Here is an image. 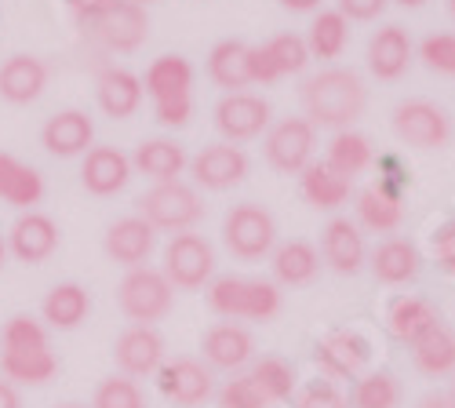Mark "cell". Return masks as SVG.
Segmentation results:
<instances>
[{
    "mask_svg": "<svg viewBox=\"0 0 455 408\" xmlns=\"http://www.w3.org/2000/svg\"><path fill=\"white\" fill-rule=\"evenodd\" d=\"M299 102H302V117H307L314 128L343 132V128H354L361 121L364 106H368V88H364L357 69L324 66L314 73V77L302 81Z\"/></svg>",
    "mask_w": 455,
    "mask_h": 408,
    "instance_id": "cell-1",
    "label": "cell"
},
{
    "mask_svg": "<svg viewBox=\"0 0 455 408\" xmlns=\"http://www.w3.org/2000/svg\"><path fill=\"white\" fill-rule=\"evenodd\" d=\"M0 376L15 387H44L59 376V354L52 350L48 324L15 314L0 328Z\"/></svg>",
    "mask_w": 455,
    "mask_h": 408,
    "instance_id": "cell-2",
    "label": "cell"
},
{
    "mask_svg": "<svg viewBox=\"0 0 455 408\" xmlns=\"http://www.w3.org/2000/svg\"><path fill=\"white\" fill-rule=\"evenodd\" d=\"M204 300L215 317L222 321H251L267 324L281 314L284 295L274 277H248V274H226L204 288Z\"/></svg>",
    "mask_w": 455,
    "mask_h": 408,
    "instance_id": "cell-3",
    "label": "cell"
},
{
    "mask_svg": "<svg viewBox=\"0 0 455 408\" xmlns=\"http://www.w3.org/2000/svg\"><path fill=\"white\" fill-rule=\"evenodd\" d=\"M142 92L161 128H186L194 121V66L186 55H157L146 66Z\"/></svg>",
    "mask_w": 455,
    "mask_h": 408,
    "instance_id": "cell-4",
    "label": "cell"
},
{
    "mask_svg": "<svg viewBox=\"0 0 455 408\" xmlns=\"http://www.w3.org/2000/svg\"><path fill=\"white\" fill-rule=\"evenodd\" d=\"M135 212L157 234H186V230H197V222L204 219V201L194 182L175 179V182H154L135 201Z\"/></svg>",
    "mask_w": 455,
    "mask_h": 408,
    "instance_id": "cell-5",
    "label": "cell"
},
{
    "mask_svg": "<svg viewBox=\"0 0 455 408\" xmlns=\"http://www.w3.org/2000/svg\"><path fill=\"white\" fill-rule=\"evenodd\" d=\"M222 244L241 263H262L277 248V219L267 204L241 201L222 215Z\"/></svg>",
    "mask_w": 455,
    "mask_h": 408,
    "instance_id": "cell-6",
    "label": "cell"
},
{
    "mask_svg": "<svg viewBox=\"0 0 455 408\" xmlns=\"http://www.w3.org/2000/svg\"><path fill=\"white\" fill-rule=\"evenodd\" d=\"M117 307L132 324H161L175 310V288L157 267L124 270L117 284Z\"/></svg>",
    "mask_w": 455,
    "mask_h": 408,
    "instance_id": "cell-7",
    "label": "cell"
},
{
    "mask_svg": "<svg viewBox=\"0 0 455 408\" xmlns=\"http://www.w3.org/2000/svg\"><path fill=\"white\" fill-rule=\"evenodd\" d=\"M161 270L175 292H201L215 281V248L197 230L172 234V241L164 244V267Z\"/></svg>",
    "mask_w": 455,
    "mask_h": 408,
    "instance_id": "cell-8",
    "label": "cell"
},
{
    "mask_svg": "<svg viewBox=\"0 0 455 408\" xmlns=\"http://www.w3.org/2000/svg\"><path fill=\"white\" fill-rule=\"evenodd\" d=\"M317 154V128L307 117H281L262 135V157L277 175H299Z\"/></svg>",
    "mask_w": 455,
    "mask_h": 408,
    "instance_id": "cell-9",
    "label": "cell"
},
{
    "mask_svg": "<svg viewBox=\"0 0 455 408\" xmlns=\"http://www.w3.org/2000/svg\"><path fill=\"white\" fill-rule=\"evenodd\" d=\"M157 387H161L164 401L175 408H201L215 397V368L204 357L179 354L161 364Z\"/></svg>",
    "mask_w": 455,
    "mask_h": 408,
    "instance_id": "cell-10",
    "label": "cell"
},
{
    "mask_svg": "<svg viewBox=\"0 0 455 408\" xmlns=\"http://www.w3.org/2000/svg\"><path fill=\"white\" fill-rule=\"evenodd\" d=\"M84 36L92 44H99L102 52H135L146 44V36H149V15L142 4H135V0H117L106 15H99L95 22L81 26Z\"/></svg>",
    "mask_w": 455,
    "mask_h": 408,
    "instance_id": "cell-11",
    "label": "cell"
},
{
    "mask_svg": "<svg viewBox=\"0 0 455 408\" xmlns=\"http://www.w3.org/2000/svg\"><path fill=\"white\" fill-rule=\"evenodd\" d=\"M274 121V109L270 102L255 95V92H226L215 102V132L222 135V142H251L259 135H267Z\"/></svg>",
    "mask_w": 455,
    "mask_h": 408,
    "instance_id": "cell-12",
    "label": "cell"
},
{
    "mask_svg": "<svg viewBox=\"0 0 455 408\" xmlns=\"http://www.w3.org/2000/svg\"><path fill=\"white\" fill-rule=\"evenodd\" d=\"M248 66H251V84L270 88L291 73H302L310 66V48H307V36L299 33H277L270 41L251 44L248 52Z\"/></svg>",
    "mask_w": 455,
    "mask_h": 408,
    "instance_id": "cell-13",
    "label": "cell"
},
{
    "mask_svg": "<svg viewBox=\"0 0 455 408\" xmlns=\"http://www.w3.org/2000/svg\"><path fill=\"white\" fill-rule=\"evenodd\" d=\"M394 135L415 150H441L451 142V121L430 99H404L394 109Z\"/></svg>",
    "mask_w": 455,
    "mask_h": 408,
    "instance_id": "cell-14",
    "label": "cell"
},
{
    "mask_svg": "<svg viewBox=\"0 0 455 408\" xmlns=\"http://www.w3.org/2000/svg\"><path fill=\"white\" fill-rule=\"evenodd\" d=\"M368 361H371V343H368V336H361L357 328H335L324 340H317V347H314L317 372L335 380V383L364 376Z\"/></svg>",
    "mask_w": 455,
    "mask_h": 408,
    "instance_id": "cell-15",
    "label": "cell"
},
{
    "mask_svg": "<svg viewBox=\"0 0 455 408\" xmlns=\"http://www.w3.org/2000/svg\"><path fill=\"white\" fill-rule=\"evenodd\" d=\"M251 172V161L241 146L234 142H212L197 157H189V175H194V187L208 190V194H226L241 187Z\"/></svg>",
    "mask_w": 455,
    "mask_h": 408,
    "instance_id": "cell-16",
    "label": "cell"
},
{
    "mask_svg": "<svg viewBox=\"0 0 455 408\" xmlns=\"http://www.w3.org/2000/svg\"><path fill=\"white\" fill-rule=\"evenodd\" d=\"M164 361H168L164 336L157 332V324H128L113 340V364H117L121 376H132V380L157 376Z\"/></svg>",
    "mask_w": 455,
    "mask_h": 408,
    "instance_id": "cell-17",
    "label": "cell"
},
{
    "mask_svg": "<svg viewBox=\"0 0 455 408\" xmlns=\"http://www.w3.org/2000/svg\"><path fill=\"white\" fill-rule=\"evenodd\" d=\"M201 357L215 372H244L255 361V336L241 321H215L201 336Z\"/></svg>",
    "mask_w": 455,
    "mask_h": 408,
    "instance_id": "cell-18",
    "label": "cell"
},
{
    "mask_svg": "<svg viewBox=\"0 0 455 408\" xmlns=\"http://www.w3.org/2000/svg\"><path fill=\"white\" fill-rule=\"evenodd\" d=\"M321 263L339 274V277H357L368 263V244H364V234L361 227L350 219V215H335L328 219V227L321 230Z\"/></svg>",
    "mask_w": 455,
    "mask_h": 408,
    "instance_id": "cell-19",
    "label": "cell"
},
{
    "mask_svg": "<svg viewBox=\"0 0 455 408\" xmlns=\"http://www.w3.org/2000/svg\"><path fill=\"white\" fill-rule=\"evenodd\" d=\"M102 248L109 255V263L135 270V267L149 263V255L157 248V230L149 227L139 212H132V215H121V219L109 222L106 234H102Z\"/></svg>",
    "mask_w": 455,
    "mask_h": 408,
    "instance_id": "cell-20",
    "label": "cell"
},
{
    "mask_svg": "<svg viewBox=\"0 0 455 408\" xmlns=\"http://www.w3.org/2000/svg\"><path fill=\"white\" fill-rule=\"evenodd\" d=\"M59 222L48 215V212H19V219L12 222L8 230V252L26 267H41L59 252Z\"/></svg>",
    "mask_w": 455,
    "mask_h": 408,
    "instance_id": "cell-21",
    "label": "cell"
},
{
    "mask_svg": "<svg viewBox=\"0 0 455 408\" xmlns=\"http://www.w3.org/2000/svg\"><path fill=\"white\" fill-rule=\"evenodd\" d=\"M132 157L117 146H92L81 161V187L92 197H113L132 182Z\"/></svg>",
    "mask_w": 455,
    "mask_h": 408,
    "instance_id": "cell-22",
    "label": "cell"
},
{
    "mask_svg": "<svg viewBox=\"0 0 455 408\" xmlns=\"http://www.w3.org/2000/svg\"><path fill=\"white\" fill-rule=\"evenodd\" d=\"M41 146L52 157H59V161L84 157L95 146V121L84 114V109H62V114L44 121Z\"/></svg>",
    "mask_w": 455,
    "mask_h": 408,
    "instance_id": "cell-23",
    "label": "cell"
},
{
    "mask_svg": "<svg viewBox=\"0 0 455 408\" xmlns=\"http://www.w3.org/2000/svg\"><path fill=\"white\" fill-rule=\"evenodd\" d=\"M95 99L99 109L113 121H132L139 109H142V77H135L132 69L124 66H102L99 77H95Z\"/></svg>",
    "mask_w": 455,
    "mask_h": 408,
    "instance_id": "cell-24",
    "label": "cell"
},
{
    "mask_svg": "<svg viewBox=\"0 0 455 408\" xmlns=\"http://www.w3.org/2000/svg\"><path fill=\"white\" fill-rule=\"evenodd\" d=\"M368 270L379 284L401 288L423 274V255L408 237H383L368 252Z\"/></svg>",
    "mask_w": 455,
    "mask_h": 408,
    "instance_id": "cell-25",
    "label": "cell"
},
{
    "mask_svg": "<svg viewBox=\"0 0 455 408\" xmlns=\"http://www.w3.org/2000/svg\"><path fill=\"white\" fill-rule=\"evenodd\" d=\"M299 194L314 212H339L354 197V179L343 175V172H335L324 157L321 161L314 157L307 168L299 172Z\"/></svg>",
    "mask_w": 455,
    "mask_h": 408,
    "instance_id": "cell-26",
    "label": "cell"
},
{
    "mask_svg": "<svg viewBox=\"0 0 455 408\" xmlns=\"http://www.w3.org/2000/svg\"><path fill=\"white\" fill-rule=\"evenodd\" d=\"M437 324H444L441 307L434 300H427V295H394L387 307V332L404 347L419 343Z\"/></svg>",
    "mask_w": 455,
    "mask_h": 408,
    "instance_id": "cell-27",
    "label": "cell"
},
{
    "mask_svg": "<svg viewBox=\"0 0 455 408\" xmlns=\"http://www.w3.org/2000/svg\"><path fill=\"white\" fill-rule=\"evenodd\" d=\"M415 59V44H411V36L404 26L390 22L383 29H375L371 33V41H368V69H371V77L379 81H401L408 66Z\"/></svg>",
    "mask_w": 455,
    "mask_h": 408,
    "instance_id": "cell-28",
    "label": "cell"
},
{
    "mask_svg": "<svg viewBox=\"0 0 455 408\" xmlns=\"http://www.w3.org/2000/svg\"><path fill=\"white\" fill-rule=\"evenodd\" d=\"M44 175L41 168L26 164L22 157L0 150V204H12L19 212H33L44 201Z\"/></svg>",
    "mask_w": 455,
    "mask_h": 408,
    "instance_id": "cell-29",
    "label": "cell"
},
{
    "mask_svg": "<svg viewBox=\"0 0 455 408\" xmlns=\"http://www.w3.org/2000/svg\"><path fill=\"white\" fill-rule=\"evenodd\" d=\"M48 88V62L36 55H12L0 66V99L12 106H29Z\"/></svg>",
    "mask_w": 455,
    "mask_h": 408,
    "instance_id": "cell-30",
    "label": "cell"
},
{
    "mask_svg": "<svg viewBox=\"0 0 455 408\" xmlns=\"http://www.w3.org/2000/svg\"><path fill=\"white\" fill-rule=\"evenodd\" d=\"M132 168L149 182H175L189 168V154L175 139H142L132 154Z\"/></svg>",
    "mask_w": 455,
    "mask_h": 408,
    "instance_id": "cell-31",
    "label": "cell"
},
{
    "mask_svg": "<svg viewBox=\"0 0 455 408\" xmlns=\"http://www.w3.org/2000/svg\"><path fill=\"white\" fill-rule=\"evenodd\" d=\"M92 314V295L84 284L77 281H59L48 288L44 295V303H41V317L48 328L55 332H73V328H81Z\"/></svg>",
    "mask_w": 455,
    "mask_h": 408,
    "instance_id": "cell-32",
    "label": "cell"
},
{
    "mask_svg": "<svg viewBox=\"0 0 455 408\" xmlns=\"http://www.w3.org/2000/svg\"><path fill=\"white\" fill-rule=\"evenodd\" d=\"M270 267H274V281L277 284L302 288V284H310L321 274V252L307 237H291V241H281L274 248Z\"/></svg>",
    "mask_w": 455,
    "mask_h": 408,
    "instance_id": "cell-33",
    "label": "cell"
},
{
    "mask_svg": "<svg viewBox=\"0 0 455 408\" xmlns=\"http://www.w3.org/2000/svg\"><path fill=\"white\" fill-rule=\"evenodd\" d=\"M248 52H251V44L234 41V36H226V41H219L208 52V81L215 88H222V95L226 92H248L251 88Z\"/></svg>",
    "mask_w": 455,
    "mask_h": 408,
    "instance_id": "cell-34",
    "label": "cell"
},
{
    "mask_svg": "<svg viewBox=\"0 0 455 408\" xmlns=\"http://www.w3.org/2000/svg\"><path fill=\"white\" fill-rule=\"evenodd\" d=\"M354 212H357V227L371 230V234H397L404 222V197L383 190L379 182L364 187L354 197Z\"/></svg>",
    "mask_w": 455,
    "mask_h": 408,
    "instance_id": "cell-35",
    "label": "cell"
},
{
    "mask_svg": "<svg viewBox=\"0 0 455 408\" xmlns=\"http://www.w3.org/2000/svg\"><path fill=\"white\" fill-rule=\"evenodd\" d=\"M411 364L415 372H423L430 380H441V376H451L455 372V328L451 324H437L434 332L419 343H411Z\"/></svg>",
    "mask_w": 455,
    "mask_h": 408,
    "instance_id": "cell-36",
    "label": "cell"
},
{
    "mask_svg": "<svg viewBox=\"0 0 455 408\" xmlns=\"http://www.w3.org/2000/svg\"><path fill=\"white\" fill-rule=\"evenodd\" d=\"M350 44V19L331 8V12H321L314 15L310 22V33H307V48H310V59H321V62H335L343 59Z\"/></svg>",
    "mask_w": 455,
    "mask_h": 408,
    "instance_id": "cell-37",
    "label": "cell"
},
{
    "mask_svg": "<svg viewBox=\"0 0 455 408\" xmlns=\"http://www.w3.org/2000/svg\"><path fill=\"white\" fill-rule=\"evenodd\" d=\"M404 387L390 368H368L350 390V408H401Z\"/></svg>",
    "mask_w": 455,
    "mask_h": 408,
    "instance_id": "cell-38",
    "label": "cell"
},
{
    "mask_svg": "<svg viewBox=\"0 0 455 408\" xmlns=\"http://www.w3.org/2000/svg\"><path fill=\"white\" fill-rule=\"evenodd\" d=\"M248 372L255 376V383L262 387V394H267L274 404H284L291 401L295 387H299V376H295V364L281 354H262L248 364Z\"/></svg>",
    "mask_w": 455,
    "mask_h": 408,
    "instance_id": "cell-39",
    "label": "cell"
},
{
    "mask_svg": "<svg viewBox=\"0 0 455 408\" xmlns=\"http://www.w3.org/2000/svg\"><path fill=\"white\" fill-rule=\"evenodd\" d=\"M324 161H328L335 172L357 179V175L375 161V154H371L368 135H361V132H354V128H343V132L331 135L328 150H324Z\"/></svg>",
    "mask_w": 455,
    "mask_h": 408,
    "instance_id": "cell-40",
    "label": "cell"
},
{
    "mask_svg": "<svg viewBox=\"0 0 455 408\" xmlns=\"http://www.w3.org/2000/svg\"><path fill=\"white\" fill-rule=\"evenodd\" d=\"M215 401H219V408H274V401L262 394V387L255 383V376L248 372V368L226 380L215 390Z\"/></svg>",
    "mask_w": 455,
    "mask_h": 408,
    "instance_id": "cell-41",
    "label": "cell"
},
{
    "mask_svg": "<svg viewBox=\"0 0 455 408\" xmlns=\"http://www.w3.org/2000/svg\"><path fill=\"white\" fill-rule=\"evenodd\" d=\"M92 408H149V404H146V394H142L139 380L117 372V376L99 380Z\"/></svg>",
    "mask_w": 455,
    "mask_h": 408,
    "instance_id": "cell-42",
    "label": "cell"
},
{
    "mask_svg": "<svg viewBox=\"0 0 455 408\" xmlns=\"http://www.w3.org/2000/svg\"><path fill=\"white\" fill-rule=\"evenodd\" d=\"M291 408H350V394L343 390V383H335L328 376H317L310 383L295 387Z\"/></svg>",
    "mask_w": 455,
    "mask_h": 408,
    "instance_id": "cell-43",
    "label": "cell"
},
{
    "mask_svg": "<svg viewBox=\"0 0 455 408\" xmlns=\"http://www.w3.org/2000/svg\"><path fill=\"white\" fill-rule=\"evenodd\" d=\"M419 59L430 73H444L455 77V33H430L419 44Z\"/></svg>",
    "mask_w": 455,
    "mask_h": 408,
    "instance_id": "cell-44",
    "label": "cell"
},
{
    "mask_svg": "<svg viewBox=\"0 0 455 408\" xmlns=\"http://www.w3.org/2000/svg\"><path fill=\"white\" fill-rule=\"evenodd\" d=\"M375 168H379V187L383 190H390V194H397V197H404V190L411 187V172L401 164V157L397 154H383L375 161Z\"/></svg>",
    "mask_w": 455,
    "mask_h": 408,
    "instance_id": "cell-45",
    "label": "cell"
},
{
    "mask_svg": "<svg viewBox=\"0 0 455 408\" xmlns=\"http://www.w3.org/2000/svg\"><path fill=\"white\" fill-rule=\"evenodd\" d=\"M430 252H434L437 270L448 274V277H455V219L430 234Z\"/></svg>",
    "mask_w": 455,
    "mask_h": 408,
    "instance_id": "cell-46",
    "label": "cell"
},
{
    "mask_svg": "<svg viewBox=\"0 0 455 408\" xmlns=\"http://www.w3.org/2000/svg\"><path fill=\"white\" fill-rule=\"evenodd\" d=\"M390 0H339V12H343L350 22H371L387 12Z\"/></svg>",
    "mask_w": 455,
    "mask_h": 408,
    "instance_id": "cell-47",
    "label": "cell"
},
{
    "mask_svg": "<svg viewBox=\"0 0 455 408\" xmlns=\"http://www.w3.org/2000/svg\"><path fill=\"white\" fill-rule=\"evenodd\" d=\"M117 0H66V8H69V15L77 19V26H88V22H95L99 15H106Z\"/></svg>",
    "mask_w": 455,
    "mask_h": 408,
    "instance_id": "cell-48",
    "label": "cell"
},
{
    "mask_svg": "<svg viewBox=\"0 0 455 408\" xmlns=\"http://www.w3.org/2000/svg\"><path fill=\"white\" fill-rule=\"evenodd\" d=\"M415 408H455V397L448 390H427L419 401H415Z\"/></svg>",
    "mask_w": 455,
    "mask_h": 408,
    "instance_id": "cell-49",
    "label": "cell"
},
{
    "mask_svg": "<svg viewBox=\"0 0 455 408\" xmlns=\"http://www.w3.org/2000/svg\"><path fill=\"white\" fill-rule=\"evenodd\" d=\"M0 408H22V394L12 380L0 376Z\"/></svg>",
    "mask_w": 455,
    "mask_h": 408,
    "instance_id": "cell-50",
    "label": "cell"
},
{
    "mask_svg": "<svg viewBox=\"0 0 455 408\" xmlns=\"http://www.w3.org/2000/svg\"><path fill=\"white\" fill-rule=\"evenodd\" d=\"M277 4H281L284 12H299V15H302V12H317L321 0H277Z\"/></svg>",
    "mask_w": 455,
    "mask_h": 408,
    "instance_id": "cell-51",
    "label": "cell"
},
{
    "mask_svg": "<svg viewBox=\"0 0 455 408\" xmlns=\"http://www.w3.org/2000/svg\"><path fill=\"white\" fill-rule=\"evenodd\" d=\"M4 263H8V237H0V270H4Z\"/></svg>",
    "mask_w": 455,
    "mask_h": 408,
    "instance_id": "cell-52",
    "label": "cell"
},
{
    "mask_svg": "<svg viewBox=\"0 0 455 408\" xmlns=\"http://www.w3.org/2000/svg\"><path fill=\"white\" fill-rule=\"evenodd\" d=\"M394 4H401V8H423L427 0H394Z\"/></svg>",
    "mask_w": 455,
    "mask_h": 408,
    "instance_id": "cell-53",
    "label": "cell"
},
{
    "mask_svg": "<svg viewBox=\"0 0 455 408\" xmlns=\"http://www.w3.org/2000/svg\"><path fill=\"white\" fill-rule=\"evenodd\" d=\"M55 408H92V404H84V401H62V404H55Z\"/></svg>",
    "mask_w": 455,
    "mask_h": 408,
    "instance_id": "cell-54",
    "label": "cell"
},
{
    "mask_svg": "<svg viewBox=\"0 0 455 408\" xmlns=\"http://www.w3.org/2000/svg\"><path fill=\"white\" fill-rule=\"evenodd\" d=\"M448 12H451V19H455V0H448Z\"/></svg>",
    "mask_w": 455,
    "mask_h": 408,
    "instance_id": "cell-55",
    "label": "cell"
},
{
    "mask_svg": "<svg viewBox=\"0 0 455 408\" xmlns=\"http://www.w3.org/2000/svg\"><path fill=\"white\" fill-rule=\"evenodd\" d=\"M135 4H142V8H146V4H154V0H135Z\"/></svg>",
    "mask_w": 455,
    "mask_h": 408,
    "instance_id": "cell-56",
    "label": "cell"
},
{
    "mask_svg": "<svg viewBox=\"0 0 455 408\" xmlns=\"http://www.w3.org/2000/svg\"><path fill=\"white\" fill-rule=\"evenodd\" d=\"M448 394H451V397H455V383H451V390H448Z\"/></svg>",
    "mask_w": 455,
    "mask_h": 408,
    "instance_id": "cell-57",
    "label": "cell"
}]
</instances>
